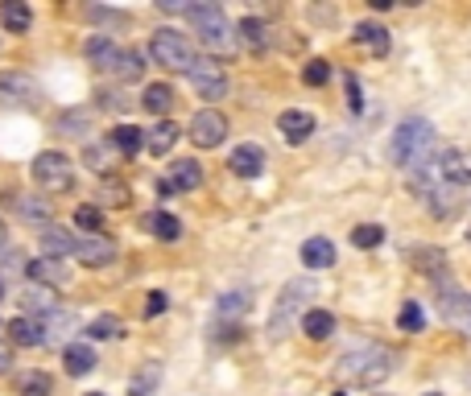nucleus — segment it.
<instances>
[{"instance_id":"obj_1","label":"nucleus","mask_w":471,"mask_h":396,"mask_svg":"<svg viewBox=\"0 0 471 396\" xmlns=\"http://www.w3.org/2000/svg\"><path fill=\"white\" fill-rule=\"evenodd\" d=\"M393 368H397V355L389 347H381V343H368V347H356L348 351L343 360H339V380L351 388H381L393 376Z\"/></svg>"},{"instance_id":"obj_2","label":"nucleus","mask_w":471,"mask_h":396,"mask_svg":"<svg viewBox=\"0 0 471 396\" xmlns=\"http://www.w3.org/2000/svg\"><path fill=\"white\" fill-rule=\"evenodd\" d=\"M435 149H438V136L430 128V120H401L397 132H393V161L401 169H426L435 166Z\"/></svg>"},{"instance_id":"obj_3","label":"nucleus","mask_w":471,"mask_h":396,"mask_svg":"<svg viewBox=\"0 0 471 396\" xmlns=\"http://www.w3.org/2000/svg\"><path fill=\"white\" fill-rule=\"evenodd\" d=\"M314 301V281H290V285L281 289L278 306H273V314H269V338H286L294 330V322L302 318L306 310H310Z\"/></svg>"},{"instance_id":"obj_4","label":"nucleus","mask_w":471,"mask_h":396,"mask_svg":"<svg viewBox=\"0 0 471 396\" xmlns=\"http://www.w3.org/2000/svg\"><path fill=\"white\" fill-rule=\"evenodd\" d=\"M186 17H191L194 34H199L203 46L228 54V50H232V21H228V12L219 9V4H186Z\"/></svg>"},{"instance_id":"obj_5","label":"nucleus","mask_w":471,"mask_h":396,"mask_svg":"<svg viewBox=\"0 0 471 396\" xmlns=\"http://www.w3.org/2000/svg\"><path fill=\"white\" fill-rule=\"evenodd\" d=\"M149 58H153L157 66H166V71H191L194 62H199V54H194L186 34H178V29H157V34L149 37Z\"/></svg>"},{"instance_id":"obj_6","label":"nucleus","mask_w":471,"mask_h":396,"mask_svg":"<svg viewBox=\"0 0 471 396\" xmlns=\"http://www.w3.org/2000/svg\"><path fill=\"white\" fill-rule=\"evenodd\" d=\"M34 182L50 194H67L75 186V166L67 153H37L34 157Z\"/></svg>"},{"instance_id":"obj_7","label":"nucleus","mask_w":471,"mask_h":396,"mask_svg":"<svg viewBox=\"0 0 471 396\" xmlns=\"http://www.w3.org/2000/svg\"><path fill=\"white\" fill-rule=\"evenodd\" d=\"M0 104L4 108H37L42 104V83L34 74L0 71Z\"/></svg>"},{"instance_id":"obj_8","label":"nucleus","mask_w":471,"mask_h":396,"mask_svg":"<svg viewBox=\"0 0 471 396\" xmlns=\"http://www.w3.org/2000/svg\"><path fill=\"white\" fill-rule=\"evenodd\" d=\"M199 149H216V144L228 141V116L216 108H203V112H194V120H191V132H186Z\"/></svg>"},{"instance_id":"obj_9","label":"nucleus","mask_w":471,"mask_h":396,"mask_svg":"<svg viewBox=\"0 0 471 396\" xmlns=\"http://www.w3.org/2000/svg\"><path fill=\"white\" fill-rule=\"evenodd\" d=\"M191 83H194V91L203 99H224L228 96V71L219 66V62H211V58H199L191 66Z\"/></svg>"},{"instance_id":"obj_10","label":"nucleus","mask_w":471,"mask_h":396,"mask_svg":"<svg viewBox=\"0 0 471 396\" xmlns=\"http://www.w3.org/2000/svg\"><path fill=\"white\" fill-rule=\"evenodd\" d=\"M435 174L447 182V186H455V190L467 186L471 182V153L467 149H443V153L435 157Z\"/></svg>"},{"instance_id":"obj_11","label":"nucleus","mask_w":471,"mask_h":396,"mask_svg":"<svg viewBox=\"0 0 471 396\" xmlns=\"http://www.w3.org/2000/svg\"><path fill=\"white\" fill-rule=\"evenodd\" d=\"M75 260L87 268H104L116 260V244L108 236H83V240H75Z\"/></svg>"},{"instance_id":"obj_12","label":"nucleus","mask_w":471,"mask_h":396,"mask_svg":"<svg viewBox=\"0 0 471 396\" xmlns=\"http://www.w3.org/2000/svg\"><path fill=\"white\" fill-rule=\"evenodd\" d=\"M228 166L236 178H261V169H265V149H261V144H248V141L236 144L228 157Z\"/></svg>"},{"instance_id":"obj_13","label":"nucleus","mask_w":471,"mask_h":396,"mask_svg":"<svg viewBox=\"0 0 471 396\" xmlns=\"http://www.w3.org/2000/svg\"><path fill=\"white\" fill-rule=\"evenodd\" d=\"M278 128H281V136H286L290 144H302V141H310V132H314V116H310V112L290 108V112H281Z\"/></svg>"},{"instance_id":"obj_14","label":"nucleus","mask_w":471,"mask_h":396,"mask_svg":"<svg viewBox=\"0 0 471 396\" xmlns=\"http://www.w3.org/2000/svg\"><path fill=\"white\" fill-rule=\"evenodd\" d=\"M42 256H46V260L75 256V236L67 228H59V223H50V228L42 231Z\"/></svg>"},{"instance_id":"obj_15","label":"nucleus","mask_w":471,"mask_h":396,"mask_svg":"<svg viewBox=\"0 0 471 396\" xmlns=\"http://www.w3.org/2000/svg\"><path fill=\"white\" fill-rule=\"evenodd\" d=\"M83 54H87L91 62H96V71H108V74H112V66H116V58H121V46H116L112 37L96 34V37H87Z\"/></svg>"},{"instance_id":"obj_16","label":"nucleus","mask_w":471,"mask_h":396,"mask_svg":"<svg viewBox=\"0 0 471 396\" xmlns=\"http://www.w3.org/2000/svg\"><path fill=\"white\" fill-rule=\"evenodd\" d=\"M25 276L34 281V285H67V264L59 260H25Z\"/></svg>"},{"instance_id":"obj_17","label":"nucleus","mask_w":471,"mask_h":396,"mask_svg":"<svg viewBox=\"0 0 471 396\" xmlns=\"http://www.w3.org/2000/svg\"><path fill=\"white\" fill-rule=\"evenodd\" d=\"M351 42H356V46H364V50H373L376 58H381V54H389V29H385V25L360 21V25H356V34H351Z\"/></svg>"},{"instance_id":"obj_18","label":"nucleus","mask_w":471,"mask_h":396,"mask_svg":"<svg viewBox=\"0 0 471 396\" xmlns=\"http://www.w3.org/2000/svg\"><path fill=\"white\" fill-rule=\"evenodd\" d=\"M166 182H169V190H174V194H178V190H199V186H203V166L191 161V157H182Z\"/></svg>"},{"instance_id":"obj_19","label":"nucleus","mask_w":471,"mask_h":396,"mask_svg":"<svg viewBox=\"0 0 471 396\" xmlns=\"http://www.w3.org/2000/svg\"><path fill=\"white\" fill-rule=\"evenodd\" d=\"M236 34H240V46L253 50V54L269 50V25L261 21V17H244V21L236 25Z\"/></svg>"},{"instance_id":"obj_20","label":"nucleus","mask_w":471,"mask_h":396,"mask_svg":"<svg viewBox=\"0 0 471 396\" xmlns=\"http://www.w3.org/2000/svg\"><path fill=\"white\" fill-rule=\"evenodd\" d=\"M302 330H306V338H310V343H323V338H331L335 335V314L331 310H306L302 314Z\"/></svg>"},{"instance_id":"obj_21","label":"nucleus","mask_w":471,"mask_h":396,"mask_svg":"<svg viewBox=\"0 0 471 396\" xmlns=\"http://www.w3.org/2000/svg\"><path fill=\"white\" fill-rule=\"evenodd\" d=\"M108 144L116 149V153L133 157V153H141V149H145V132L133 128V124H116V128H112V136H108Z\"/></svg>"},{"instance_id":"obj_22","label":"nucleus","mask_w":471,"mask_h":396,"mask_svg":"<svg viewBox=\"0 0 471 396\" xmlns=\"http://www.w3.org/2000/svg\"><path fill=\"white\" fill-rule=\"evenodd\" d=\"M0 25H4L9 34H25V29L34 25V12H29V4H21V0H4V4H0Z\"/></svg>"},{"instance_id":"obj_23","label":"nucleus","mask_w":471,"mask_h":396,"mask_svg":"<svg viewBox=\"0 0 471 396\" xmlns=\"http://www.w3.org/2000/svg\"><path fill=\"white\" fill-rule=\"evenodd\" d=\"M302 264L306 268H331V264H335V244L323 240V236L306 240L302 244Z\"/></svg>"},{"instance_id":"obj_24","label":"nucleus","mask_w":471,"mask_h":396,"mask_svg":"<svg viewBox=\"0 0 471 396\" xmlns=\"http://www.w3.org/2000/svg\"><path fill=\"white\" fill-rule=\"evenodd\" d=\"M62 363H67L71 376H87V372H96V351L87 347V343H71V347L62 351Z\"/></svg>"},{"instance_id":"obj_25","label":"nucleus","mask_w":471,"mask_h":396,"mask_svg":"<svg viewBox=\"0 0 471 396\" xmlns=\"http://www.w3.org/2000/svg\"><path fill=\"white\" fill-rule=\"evenodd\" d=\"M17 215L25 219V223H46L54 219V206H50V198H37V194H25V198H17Z\"/></svg>"},{"instance_id":"obj_26","label":"nucleus","mask_w":471,"mask_h":396,"mask_svg":"<svg viewBox=\"0 0 471 396\" xmlns=\"http://www.w3.org/2000/svg\"><path fill=\"white\" fill-rule=\"evenodd\" d=\"M410 260H413V268H418V273L435 276V281L447 273V252H438V248H413Z\"/></svg>"},{"instance_id":"obj_27","label":"nucleus","mask_w":471,"mask_h":396,"mask_svg":"<svg viewBox=\"0 0 471 396\" xmlns=\"http://www.w3.org/2000/svg\"><path fill=\"white\" fill-rule=\"evenodd\" d=\"M9 338L17 343V347H42V343H46V338H42L37 318H12V322H9Z\"/></svg>"},{"instance_id":"obj_28","label":"nucleus","mask_w":471,"mask_h":396,"mask_svg":"<svg viewBox=\"0 0 471 396\" xmlns=\"http://www.w3.org/2000/svg\"><path fill=\"white\" fill-rule=\"evenodd\" d=\"M174 141H178V124H169V120H157L153 128L145 132V144H149V153H169L174 149Z\"/></svg>"},{"instance_id":"obj_29","label":"nucleus","mask_w":471,"mask_h":396,"mask_svg":"<svg viewBox=\"0 0 471 396\" xmlns=\"http://www.w3.org/2000/svg\"><path fill=\"white\" fill-rule=\"evenodd\" d=\"M145 231H153L157 240H178L182 236V223L174 215H169V211H153V215H145Z\"/></svg>"},{"instance_id":"obj_30","label":"nucleus","mask_w":471,"mask_h":396,"mask_svg":"<svg viewBox=\"0 0 471 396\" xmlns=\"http://www.w3.org/2000/svg\"><path fill=\"white\" fill-rule=\"evenodd\" d=\"M141 108L153 112V116H166V112L174 108V91H169L166 83H149L145 96H141Z\"/></svg>"},{"instance_id":"obj_31","label":"nucleus","mask_w":471,"mask_h":396,"mask_svg":"<svg viewBox=\"0 0 471 396\" xmlns=\"http://www.w3.org/2000/svg\"><path fill=\"white\" fill-rule=\"evenodd\" d=\"M141 54H137V50H121V58H116V66H112V74H116V79H121V83H137V79H141V74H145V66H141Z\"/></svg>"},{"instance_id":"obj_32","label":"nucleus","mask_w":471,"mask_h":396,"mask_svg":"<svg viewBox=\"0 0 471 396\" xmlns=\"http://www.w3.org/2000/svg\"><path fill=\"white\" fill-rule=\"evenodd\" d=\"M54 392V380L46 372H21L17 376V396H50Z\"/></svg>"},{"instance_id":"obj_33","label":"nucleus","mask_w":471,"mask_h":396,"mask_svg":"<svg viewBox=\"0 0 471 396\" xmlns=\"http://www.w3.org/2000/svg\"><path fill=\"white\" fill-rule=\"evenodd\" d=\"M157 384H161V363H145V368L129 380V396H149Z\"/></svg>"},{"instance_id":"obj_34","label":"nucleus","mask_w":471,"mask_h":396,"mask_svg":"<svg viewBox=\"0 0 471 396\" xmlns=\"http://www.w3.org/2000/svg\"><path fill=\"white\" fill-rule=\"evenodd\" d=\"M87 128H91V112H83V108H71V112H62L59 116L62 136H83Z\"/></svg>"},{"instance_id":"obj_35","label":"nucleus","mask_w":471,"mask_h":396,"mask_svg":"<svg viewBox=\"0 0 471 396\" xmlns=\"http://www.w3.org/2000/svg\"><path fill=\"white\" fill-rule=\"evenodd\" d=\"M253 310V298L248 293H224V298L216 301V314L219 318H240V314Z\"/></svg>"},{"instance_id":"obj_36","label":"nucleus","mask_w":471,"mask_h":396,"mask_svg":"<svg viewBox=\"0 0 471 396\" xmlns=\"http://www.w3.org/2000/svg\"><path fill=\"white\" fill-rule=\"evenodd\" d=\"M96 198H99V206H129L133 203V190L124 182H104Z\"/></svg>"},{"instance_id":"obj_37","label":"nucleus","mask_w":471,"mask_h":396,"mask_svg":"<svg viewBox=\"0 0 471 396\" xmlns=\"http://www.w3.org/2000/svg\"><path fill=\"white\" fill-rule=\"evenodd\" d=\"M397 326L405 330V335H418V330H426V314H422V306L418 301H405L397 310Z\"/></svg>"},{"instance_id":"obj_38","label":"nucleus","mask_w":471,"mask_h":396,"mask_svg":"<svg viewBox=\"0 0 471 396\" xmlns=\"http://www.w3.org/2000/svg\"><path fill=\"white\" fill-rule=\"evenodd\" d=\"M112 153H116V149H112L108 141H104V144H87V149H83V166H91L96 174H108V169H112Z\"/></svg>"},{"instance_id":"obj_39","label":"nucleus","mask_w":471,"mask_h":396,"mask_svg":"<svg viewBox=\"0 0 471 396\" xmlns=\"http://www.w3.org/2000/svg\"><path fill=\"white\" fill-rule=\"evenodd\" d=\"M124 335V322L116 314H99L96 322L87 326V338H121Z\"/></svg>"},{"instance_id":"obj_40","label":"nucleus","mask_w":471,"mask_h":396,"mask_svg":"<svg viewBox=\"0 0 471 396\" xmlns=\"http://www.w3.org/2000/svg\"><path fill=\"white\" fill-rule=\"evenodd\" d=\"M351 244L356 248H381L385 244V228L381 223H360V228L351 231Z\"/></svg>"},{"instance_id":"obj_41","label":"nucleus","mask_w":471,"mask_h":396,"mask_svg":"<svg viewBox=\"0 0 471 396\" xmlns=\"http://www.w3.org/2000/svg\"><path fill=\"white\" fill-rule=\"evenodd\" d=\"M25 310H34L37 318H46L50 310H59V301H54L50 289H29V293H25Z\"/></svg>"},{"instance_id":"obj_42","label":"nucleus","mask_w":471,"mask_h":396,"mask_svg":"<svg viewBox=\"0 0 471 396\" xmlns=\"http://www.w3.org/2000/svg\"><path fill=\"white\" fill-rule=\"evenodd\" d=\"M75 228H83L87 236H104V215H99V206H79V211H75Z\"/></svg>"},{"instance_id":"obj_43","label":"nucleus","mask_w":471,"mask_h":396,"mask_svg":"<svg viewBox=\"0 0 471 396\" xmlns=\"http://www.w3.org/2000/svg\"><path fill=\"white\" fill-rule=\"evenodd\" d=\"M326 79H331V62H326V58L306 62V71H302V83L306 87H323Z\"/></svg>"},{"instance_id":"obj_44","label":"nucleus","mask_w":471,"mask_h":396,"mask_svg":"<svg viewBox=\"0 0 471 396\" xmlns=\"http://www.w3.org/2000/svg\"><path fill=\"white\" fill-rule=\"evenodd\" d=\"M166 306H169V298L161 293V289H153L145 298V318H157V314H166Z\"/></svg>"},{"instance_id":"obj_45","label":"nucleus","mask_w":471,"mask_h":396,"mask_svg":"<svg viewBox=\"0 0 471 396\" xmlns=\"http://www.w3.org/2000/svg\"><path fill=\"white\" fill-rule=\"evenodd\" d=\"M12 273H25V256L21 252H4V264H0V281Z\"/></svg>"},{"instance_id":"obj_46","label":"nucleus","mask_w":471,"mask_h":396,"mask_svg":"<svg viewBox=\"0 0 471 396\" xmlns=\"http://www.w3.org/2000/svg\"><path fill=\"white\" fill-rule=\"evenodd\" d=\"M99 108H108V112H124V108H129V99H124L121 91H99Z\"/></svg>"},{"instance_id":"obj_47","label":"nucleus","mask_w":471,"mask_h":396,"mask_svg":"<svg viewBox=\"0 0 471 396\" xmlns=\"http://www.w3.org/2000/svg\"><path fill=\"white\" fill-rule=\"evenodd\" d=\"M348 104H351V112H364V99H360V79H356V74H348Z\"/></svg>"},{"instance_id":"obj_48","label":"nucleus","mask_w":471,"mask_h":396,"mask_svg":"<svg viewBox=\"0 0 471 396\" xmlns=\"http://www.w3.org/2000/svg\"><path fill=\"white\" fill-rule=\"evenodd\" d=\"M91 21H124V12H112V9H87Z\"/></svg>"},{"instance_id":"obj_49","label":"nucleus","mask_w":471,"mask_h":396,"mask_svg":"<svg viewBox=\"0 0 471 396\" xmlns=\"http://www.w3.org/2000/svg\"><path fill=\"white\" fill-rule=\"evenodd\" d=\"M9 368H12V351L4 347V343H0V376L9 372Z\"/></svg>"},{"instance_id":"obj_50","label":"nucleus","mask_w":471,"mask_h":396,"mask_svg":"<svg viewBox=\"0 0 471 396\" xmlns=\"http://www.w3.org/2000/svg\"><path fill=\"white\" fill-rule=\"evenodd\" d=\"M0 252H4V223H0Z\"/></svg>"},{"instance_id":"obj_51","label":"nucleus","mask_w":471,"mask_h":396,"mask_svg":"<svg viewBox=\"0 0 471 396\" xmlns=\"http://www.w3.org/2000/svg\"><path fill=\"white\" fill-rule=\"evenodd\" d=\"M0 298H4V281H0Z\"/></svg>"},{"instance_id":"obj_52","label":"nucleus","mask_w":471,"mask_h":396,"mask_svg":"<svg viewBox=\"0 0 471 396\" xmlns=\"http://www.w3.org/2000/svg\"><path fill=\"white\" fill-rule=\"evenodd\" d=\"M87 396H104V392H87Z\"/></svg>"},{"instance_id":"obj_53","label":"nucleus","mask_w":471,"mask_h":396,"mask_svg":"<svg viewBox=\"0 0 471 396\" xmlns=\"http://www.w3.org/2000/svg\"><path fill=\"white\" fill-rule=\"evenodd\" d=\"M467 240H471V228H467Z\"/></svg>"},{"instance_id":"obj_54","label":"nucleus","mask_w":471,"mask_h":396,"mask_svg":"<svg viewBox=\"0 0 471 396\" xmlns=\"http://www.w3.org/2000/svg\"><path fill=\"white\" fill-rule=\"evenodd\" d=\"M426 396H438V392H426Z\"/></svg>"}]
</instances>
